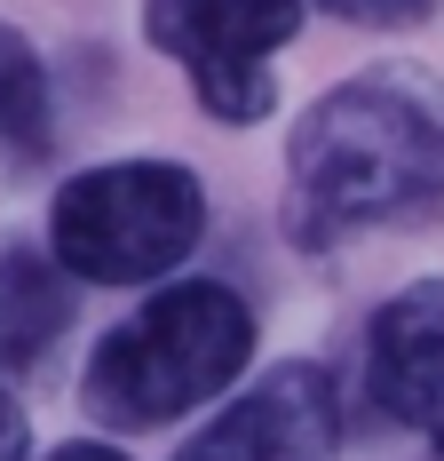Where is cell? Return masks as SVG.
I'll use <instances>...</instances> for the list:
<instances>
[{"instance_id": "obj_1", "label": "cell", "mask_w": 444, "mask_h": 461, "mask_svg": "<svg viewBox=\"0 0 444 461\" xmlns=\"http://www.w3.org/2000/svg\"><path fill=\"white\" fill-rule=\"evenodd\" d=\"M294 247H342L444 215V80L429 64H365L286 128Z\"/></svg>"}, {"instance_id": "obj_2", "label": "cell", "mask_w": 444, "mask_h": 461, "mask_svg": "<svg viewBox=\"0 0 444 461\" xmlns=\"http://www.w3.org/2000/svg\"><path fill=\"white\" fill-rule=\"evenodd\" d=\"M254 342H262V319L230 278H167L159 294H143L128 319L95 334L80 366V414L111 438L175 429L222 406L230 390H246Z\"/></svg>"}, {"instance_id": "obj_3", "label": "cell", "mask_w": 444, "mask_h": 461, "mask_svg": "<svg viewBox=\"0 0 444 461\" xmlns=\"http://www.w3.org/2000/svg\"><path fill=\"white\" fill-rule=\"evenodd\" d=\"M207 230L215 199L167 151L80 167L48 199V255L72 286H167L207 247Z\"/></svg>"}, {"instance_id": "obj_4", "label": "cell", "mask_w": 444, "mask_h": 461, "mask_svg": "<svg viewBox=\"0 0 444 461\" xmlns=\"http://www.w3.org/2000/svg\"><path fill=\"white\" fill-rule=\"evenodd\" d=\"M302 16L310 0H143V41L191 80V104L215 128H262Z\"/></svg>"}, {"instance_id": "obj_5", "label": "cell", "mask_w": 444, "mask_h": 461, "mask_svg": "<svg viewBox=\"0 0 444 461\" xmlns=\"http://www.w3.org/2000/svg\"><path fill=\"white\" fill-rule=\"evenodd\" d=\"M175 461H342V382L317 358H278L175 446Z\"/></svg>"}, {"instance_id": "obj_6", "label": "cell", "mask_w": 444, "mask_h": 461, "mask_svg": "<svg viewBox=\"0 0 444 461\" xmlns=\"http://www.w3.org/2000/svg\"><path fill=\"white\" fill-rule=\"evenodd\" d=\"M365 398L444 461V278H413L365 319Z\"/></svg>"}, {"instance_id": "obj_7", "label": "cell", "mask_w": 444, "mask_h": 461, "mask_svg": "<svg viewBox=\"0 0 444 461\" xmlns=\"http://www.w3.org/2000/svg\"><path fill=\"white\" fill-rule=\"evenodd\" d=\"M80 319V294L48 247H0V382L40 374Z\"/></svg>"}, {"instance_id": "obj_8", "label": "cell", "mask_w": 444, "mask_h": 461, "mask_svg": "<svg viewBox=\"0 0 444 461\" xmlns=\"http://www.w3.org/2000/svg\"><path fill=\"white\" fill-rule=\"evenodd\" d=\"M48 151H56V88H48V64L16 24H0V159L40 167Z\"/></svg>"}, {"instance_id": "obj_9", "label": "cell", "mask_w": 444, "mask_h": 461, "mask_svg": "<svg viewBox=\"0 0 444 461\" xmlns=\"http://www.w3.org/2000/svg\"><path fill=\"white\" fill-rule=\"evenodd\" d=\"M317 16H342L357 32H413V24H429L444 0H310Z\"/></svg>"}, {"instance_id": "obj_10", "label": "cell", "mask_w": 444, "mask_h": 461, "mask_svg": "<svg viewBox=\"0 0 444 461\" xmlns=\"http://www.w3.org/2000/svg\"><path fill=\"white\" fill-rule=\"evenodd\" d=\"M0 461H32V421H24V398L0 382Z\"/></svg>"}, {"instance_id": "obj_11", "label": "cell", "mask_w": 444, "mask_h": 461, "mask_svg": "<svg viewBox=\"0 0 444 461\" xmlns=\"http://www.w3.org/2000/svg\"><path fill=\"white\" fill-rule=\"evenodd\" d=\"M40 461H135L128 446H111V438H64L56 454H40Z\"/></svg>"}]
</instances>
